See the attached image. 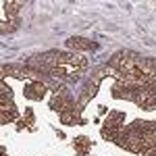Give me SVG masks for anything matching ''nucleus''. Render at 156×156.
Returning a JSON list of instances; mask_svg holds the SVG:
<instances>
[{
    "label": "nucleus",
    "mask_w": 156,
    "mask_h": 156,
    "mask_svg": "<svg viewBox=\"0 0 156 156\" xmlns=\"http://www.w3.org/2000/svg\"><path fill=\"white\" fill-rule=\"evenodd\" d=\"M60 121L67 123V125H83V119H81L77 112H71V110H69V112H62V115H60Z\"/></svg>",
    "instance_id": "obj_3"
},
{
    "label": "nucleus",
    "mask_w": 156,
    "mask_h": 156,
    "mask_svg": "<svg viewBox=\"0 0 156 156\" xmlns=\"http://www.w3.org/2000/svg\"><path fill=\"white\" fill-rule=\"evenodd\" d=\"M75 148H77L79 154H87L90 148H92V144H90L87 137H75Z\"/></svg>",
    "instance_id": "obj_4"
},
{
    "label": "nucleus",
    "mask_w": 156,
    "mask_h": 156,
    "mask_svg": "<svg viewBox=\"0 0 156 156\" xmlns=\"http://www.w3.org/2000/svg\"><path fill=\"white\" fill-rule=\"evenodd\" d=\"M123 123V115L121 112H110L106 117V127H121Z\"/></svg>",
    "instance_id": "obj_5"
},
{
    "label": "nucleus",
    "mask_w": 156,
    "mask_h": 156,
    "mask_svg": "<svg viewBox=\"0 0 156 156\" xmlns=\"http://www.w3.org/2000/svg\"><path fill=\"white\" fill-rule=\"evenodd\" d=\"M2 6H4V11H6V12H11V15H17V12H19V9H21L23 4H21V2H4Z\"/></svg>",
    "instance_id": "obj_6"
},
{
    "label": "nucleus",
    "mask_w": 156,
    "mask_h": 156,
    "mask_svg": "<svg viewBox=\"0 0 156 156\" xmlns=\"http://www.w3.org/2000/svg\"><path fill=\"white\" fill-rule=\"evenodd\" d=\"M25 125H29V127L34 125V112H31V110L25 112Z\"/></svg>",
    "instance_id": "obj_7"
},
{
    "label": "nucleus",
    "mask_w": 156,
    "mask_h": 156,
    "mask_svg": "<svg viewBox=\"0 0 156 156\" xmlns=\"http://www.w3.org/2000/svg\"><path fill=\"white\" fill-rule=\"evenodd\" d=\"M44 92H46V85L42 83V81H34V83H29L25 87V96L31 98V100H42Z\"/></svg>",
    "instance_id": "obj_2"
},
{
    "label": "nucleus",
    "mask_w": 156,
    "mask_h": 156,
    "mask_svg": "<svg viewBox=\"0 0 156 156\" xmlns=\"http://www.w3.org/2000/svg\"><path fill=\"white\" fill-rule=\"evenodd\" d=\"M67 46L73 50V52H85V50H94L96 44L90 42V40H83V37H71L67 42Z\"/></svg>",
    "instance_id": "obj_1"
}]
</instances>
